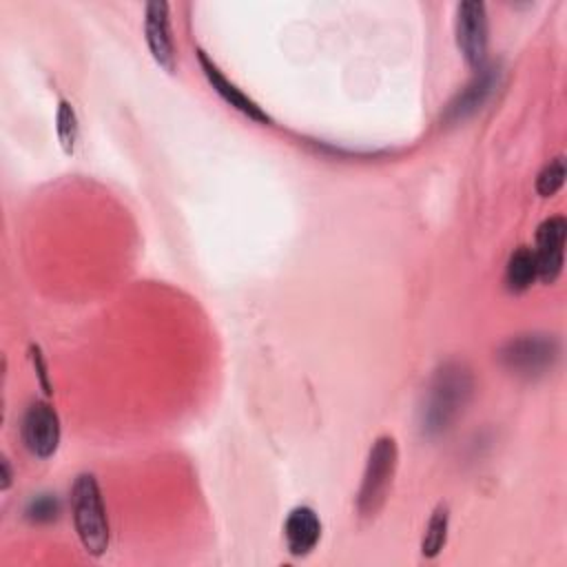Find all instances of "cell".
<instances>
[{
  "mask_svg": "<svg viewBox=\"0 0 567 567\" xmlns=\"http://www.w3.org/2000/svg\"><path fill=\"white\" fill-rule=\"evenodd\" d=\"M9 485H11V467H9V461L2 458V483H0L2 492L9 489Z\"/></svg>",
  "mask_w": 567,
  "mask_h": 567,
  "instance_id": "ac0fdd59",
  "label": "cell"
},
{
  "mask_svg": "<svg viewBox=\"0 0 567 567\" xmlns=\"http://www.w3.org/2000/svg\"><path fill=\"white\" fill-rule=\"evenodd\" d=\"M565 241H567V221L563 215H551L543 219L536 228V246L532 248L538 281L554 284L565 266Z\"/></svg>",
  "mask_w": 567,
  "mask_h": 567,
  "instance_id": "52a82bcc",
  "label": "cell"
},
{
  "mask_svg": "<svg viewBox=\"0 0 567 567\" xmlns=\"http://www.w3.org/2000/svg\"><path fill=\"white\" fill-rule=\"evenodd\" d=\"M498 86V69L494 66H481L476 69V75L450 100L443 120L447 124H456L467 120L470 115H474L494 93V89Z\"/></svg>",
  "mask_w": 567,
  "mask_h": 567,
  "instance_id": "9c48e42d",
  "label": "cell"
},
{
  "mask_svg": "<svg viewBox=\"0 0 567 567\" xmlns=\"http://www.w3.org/2000/svg\"><path fill=\"white\" fill-rule=\"evenodd\" d=\"M399 463L396 439L390 434H381L368 450L365 467L361 474V485L357 492V512L363 518H372L381 512Z\"/></svg>",
  "mask_w": 567,
  "mask_h": 567,
  "instance_id": "3957f363",
  "label": "cell"
},
{
  "mask_svg": "<svg viewBox=\"0 0 567 567\" xmlns=\"http://www.w3.org/2000/svg\"><path fill=\"white\" fill-rule=\"evenodd\" d=\"M197 60H199V66H202V71H204L208 84L213 86V91H215L226 104H230L233 109H237L239 113H244L246 117H250V120H255V122H259V124H272V117H270L248 93H244L235 82H230V80L221 73V69H219L204 51H197Z\"/></svg>",
  "mask_w": 567,
  "mask_h": 567,
  "instance_id": "30bf717a",
  "label": "cell"
},
{
  "mask_svg": "<svg viewBox=\"0 0 567 567\" xmlns=\"http://www.w3.org/2000/svg\"><path fill=\"white\" fill-rule=\"evenodd\" d=\"M565 177H567V164H565V157L563 155H556L554 159H549L540 173L536 175V193L540 197H551L556 195L563 184H565Z\"/></svg>",
  "mask_w": 567,
  "mask_h": 567,
  "instance_id": "9a60e30c",
  "label": "cell"
},
{
  "mask_svg": "<svg viewBox=\"0 0 567 567\" xmlns=\"http://www.w3.org/2000/svg\"><path fill=\"white\" fill-rule=\"evenodd\" d=\"M144 38L153 60L168 73L177 69V47L171 27V7L164 0H151L144 7Z\"/></svg>",
  "mask_w": 567,
  "mask_h": 567,
  "instance_id": "ba28073f",
  "label": "cell"
},
{
  "mask_svg": "<svg viewBox=\"0 0 567 567\" xmlns=\"http://www.w3.org/2000/svg\"><path fill=\"white\" fill-rule=\"evenodd\" d=\"M60 416L47 401H33L20 421V436L24 447L35 458H49L60 445Z\"/></svg>",
  "mask_w": 567,
  "mask_h": 567,
  "instance_id": "8992f818",
  "label": "cell"
},
{
  "mask_svg": "<svg viewBox=\"0 0 567 567\" xmlns=\"http://www.w3.org/2000/svg\"><path fill=\"white\" fill-rule=\"evenodd\" d=\"M454 38L461 55L472 69L485 66L489 44L487 7L481 0H463L454 9Z\"/></svg>",
  "mask_w": 567,
  "mask_h": 567,
  "instance_id": "5b68a950",
  "label": "cell"
},
{
  "mask_svg": "<svg viewBox=\"0 0 567 567\" xmlns=\"http://www.w3.org/2000/svg\"><path fill=\"white\" fill-rule=\"evenodd\" d=\"M538 279L534 252L527 246H518L505 266V288L514 295H520L532 288V284Z\"/></svg>",
  "mask_w": 567,
  "mask_h": 567,
  "instance_id": "7c38bea8",
  "label": "cell"
},
{
  "mask_svg": "<svg viewBox=\"0 0 567 567\" xmlns=\"http://www.w3.org/2000/svg\"><path fill=\"white\" fill-rule=\"evenodd\" d=\"M558 341L554 334L529 332L505 341L498 350V361L516 377H536L554 365L558 359Z\"/></svg>",
  "mask_w": 567,
  "mask_h": 567,
  "instance_id": "277c9868",
  "label": "cell"
},
{
  "mask_svg": "<svg viewBox=\"0 0 567 567\" xmlns=\"http://www.w3.org/2000/svg\"><path fill=\"white\" fill-rule=\"evenodd\" d=\"M321 518L310 505H297L284 520V540L290 556H308L321 540Z\"/></svg>",
  "mask_w": 567,
  "mask_h": 567,
  "instance_id": "8fae6325",
  "label": "cell"
},
{
  "mask_svg": "<svg viewBox=\"0 0 567 567\" xmlns=\"http://www.w3.org/2000/svg\"><path fill=\"white\" fill-rule=\"evenodd\" d=\"M447 529H450V509L445 503H441L432 512L421 538V554L425 558H436L443 551L447 543Z\"/></svg>",
  "mask_w": 567,
  "mask_h": 567,
  "instance_id": "4fadbf2b",
  "label": "cell"
},
{
  "mask_svg": "<svg viewBox=\"0 0 567 567\" xmlns=\"http://www.w3.org/2000/svg\"><path fill=\"white\" fill-rule=\"evenodd\" d=\"M71 518L82 547L91 556H104L111 543L109 516L100 483L89 472L80 474L71 487Z\"/></svg>",
  "mask_w": 567,
  "mask_h": 567,
  "instance_id": "7a4b0ae2",
  "label": "cell"
},
{
  "mask_svg": "<svg viewBox=\"0 0 567 567\" xmlns=\"http://www.w3.org/2000/svg\"><path fill=\"white\" fill-rule=\"evenodd\" d=\"M58 514H60V503L55 494H38L27 503V509H24V516L33 523H49L58 518Z\"/></svg>",
  "mask_w": 567,
  "mask_h": 567,
  "instance_id": "2e32d148",
  "label": "cell"
},
{
  "mask_svg": "<svg viewBox=\"0 0 567 567\" xmlns=\"http://www.w3.org/2000/svg\"><path fill=\"white\" fill-rule=\"evenodd\" d=\"M55 133H58V142L62 146V151L66 155H73L75 144H78V115L75 109L69 100H60L58 102V113H55Z\"/></svg>",
  "mask_w": 567,
  "mask_h": 567,
  "instance_id": "5bb4252c",
  "label": "cell"
},
{
  "mask_svg": "<svg viewBox=\"0 0 567 567\" xmlns=\"http://www.w3.org/2000/svg\"><path fill=\"white\" fill-rule=\"evenodd\" d=\"M29 352H31V361H33V365H35V372H38V377H40V383H42L44 392L51 394V385H49V377H47V365H44V359H42L40 348H38V346H31Z\"/></svg>",
  "mask_w": 567,
  "mask_h": 567,
  "instance_id": "e0dca14e",
  "label": "cell"
},
{
  "mask_svg": "<svg viewBox=\"0 0 567 567\" xmlns=\"http://www.w3.org/2000/svg\"><path fill=\"white\" fill-rule=\"evenodd\" d=\"M474 392L472 372L456 361L443 363L423 396L421 405V432L430 439L445 434L463 414Z\"/></svg>",
  "mask_w": 567,
  "mask_h": 567,
  "instance_id": "6da1fadb",
  "label": "cell"
}]
</instances>
